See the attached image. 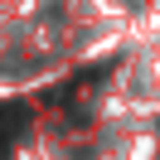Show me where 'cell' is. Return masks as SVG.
<instances>
[{"instance_id": "1", "label": "cell", "mask_w": 160, "mask_h": 160, "mask_svg": "<svg viewBox=\"0 0 160 160\" xmlns=\"http://www.w3.org/2000/svg\"><path fill=\"white\" fill-rule=\"evenodd\" d=\"M29 126V107L24 102H0V155H10V146Z\"/></svg>"}]
</instances>
